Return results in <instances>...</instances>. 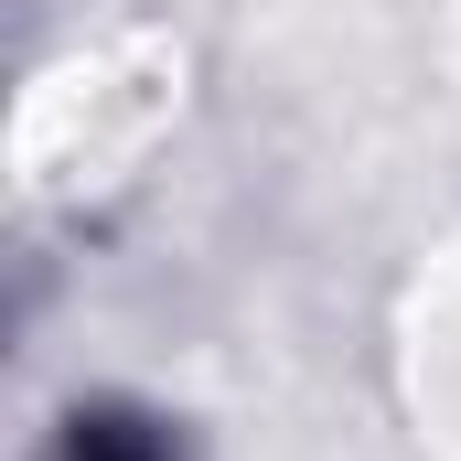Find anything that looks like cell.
Wrapping results in <instances>:
<instances>
[{
    "label": "cell",
    "mask_w": 461,
    "mask_h": 461,
    "mask_svg": "<svg viewBox=\"0 0 461 461\" xmlns=\"http://www.w3.org/2000/svg\"><path fill=\"white\" fill-rule=\"evenodd\" d=\"M43 461H172V429L140 419V408H76Z\"/></svg>",
    "instance_id": "6da1fadb"
}]
</instances>
